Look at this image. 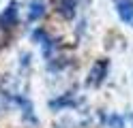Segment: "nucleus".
<instances>
[{
  "instance_id": "nucleus-2",
  "label": "nucleus",
  "mask_w": 133,
  "mask_h": 128,
  "mask_svg": "<svg viewBox=\"0 0 133 128\" xmlns=\"http://www.w3.org/2000/svg\"><path fill=\"white\" fill-rule=\"evenodd\" d=\"M116 9H118V15L122 21L133 24V0H118Z\"/></svg>"
},
{
  "instance_id": "nucleus-3",
  "label": "nucleus",
  "mask_w": 133,
  "mask_h": 128,
  "mask_svg": "<svg viewBox=\"0 0 133 128\" xmlns=\"http://www.w3.org/2000/svg\"><path fill=\"white\" fill-rule=\"evenodd\" d=\"M105 73H107V62H105V60L97 62V64H95V68L90 71V85H99V83L103 81Z\"/></svg>"
},
{
  "instance_id": "nucleus-1",
  "label": "nucleus",
  "mask_w": 133,
  "mask_h": 128,
  "mask_svg": "<svg viewBox=\"0 0 133 128\" xmlns=\"http://www.w3.org/2000/svg\"><path fill=\"white\" fill-rule=\"evenodd\" d=\"M17 24V2H11L0 15V28H13Z\"/></svg>"
},
{
  "instance_id": "nucleus-4",
  "label": "nucleus",
  "mask_w": 133,
  "mask_h": 128,
  "mask_svg": "<svg viewBox=\"0 0 133 128\" xmlns=\"http://www.w3.org/2000/svg\"><path fill=\"white\" fill-rule=\"evenodd\" d=\"M54 4H56V11L62 17H73L75 15V2L73 0H54Z\"/></svg>"
},
{
  "instance_id": "nucleus-6",
  "label": "nucleus",
  "mask_w": 133,
  "mask_h": 128,
  "mask_svg": "<svg viewBox=\"0 0 133 128\" xmlns=\"http://www.w3.org/2000/svg\"><path fill=\"white\" fill-rule=\"evenodd\" d=\"M110 122H114V126H116V128H124V124H122V119H120L118 115H112V117H110Z\"/></svg>"
},
{
  "instance_id": "nucleus-5",
  "label": "nucleus",
  "mask_w": 133,
  "mask_h": 128,
  "mask_svg": "<svg viewBox=\"0 0 133 128\" xmlns=\"http://www.w3.org/2000/svg\"><path fill=\"white\" fill-rule=\"evenodd\" d=\"M43 13H45V4L41 2V0H35V2L30 4V11H28V17L32 21L35 19H39V17H43Z\"/></svg>"
}]
</instances>
